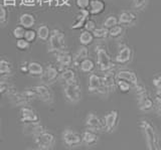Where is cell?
I'll return each mask as SVG.
<instances>
[{"instance_id": "2", "label": "cell", "mask_w": 161, "mask_h": 150, "mask_svg": "<svg viewBox=\"0 0 161 150\" xmlns=\"http://www.w3.org/2000/svg\"><path fill=\"white\" fill-rule=\"evenodd\" d=\"M137 95L138 98V107L139 110L142 112H150L154 109V99L151 97V95L147 91L142 84L138 83L135 85L133 89Z\"/></svg>"}, {"instance_id": "10", "label": "cell", "mask_w": 161, "mask_h": 150, "mask_svg": "<svg viewBox=\"0 0 161 150\" xmlns=\"http://www.w3.org/2000/svg\"><path fill=\"white\" fill-rule=\"evenodd\" d=\"M89 91L94 94L108 95V92L103 87L102 79L97 74H91L89 77Z\"/></svg>"}, {"instance_id": "14", "label": "cell", "mask_w": 161, "mask_h": 150, "mask_svg": "<svg viewBox=\"0 0 161 150\" xmlns=\"http://www.w3.org/2000/svg\"><path fill=\"white\" fill-rule=\"evenodd\" d=\"M101 79H102L103 87L106 89L108 94L115 92L117 87H116V74L113 72V69L105 72V75L103 77H101Z\"/></svg>"}, {"instance_id": "11", "label": "cell", "mask_w": 161, "mask_h": 150, "mask_svg": "<svg viewBox=\"0 0 161 150\" xmlns=\"http://www.w3.org/2000/svg\"><path fill=\"white\" fill-rule=\"evenodd\" d=\"M59 76V71L57 67H54L53 64H47V68L43 69L42 75L40 76L42 82L44 85H50L54 83L58 79Z\"/></svg>"}, {"instance_id": "12", "label": "cell", "mask_w": 161, "mask_h": 150, "mask_svg": "<svg viewBox=\"0 0 161 150\" xmlns=\"http://www.w3.org/2000/svg\"><path fill=\"white\" fill-rule=\"evenodd\" d=\"M32 89L34 90L37 98L42 100V102L47 104H52L53 102V93L47 85H38V86H35Z\"/></svg>"}, {"instance_id": "15", "label": "cell", "mask_w": 161, "mask_h": 150, "mask_svg": "<svg viewBox=\"0 0 161 150\" xmlns=\"http://www.w3.org/2000/svg\"><path fill=\"white\" fill-rule=\"evenodd\" d=\"M116 79L124 80V81L132 85V87H134L135 85H137L139 83L136 74L133 71H130V69H121V71H119L116 74Z\"/></svg>"}, {"instance_id": "4", "label": "cell", "mask_w": 161, "mask_h": 150, "mask_svg": "<svg viewBox=\"0 0 161 150\" xmlns=\"http://www.w3.org/2000/svg\"><path fill=\"white\" fill-rule=\"evenodd\" d=\"M49 42V52L50 53H62L65 51V39L64 34L59 29H53L48 38Z\"/></svg>"}, {"instance_id": "26", "label": "cell", "mask_w": 161, "mask_h": 150, "mask_svg": "<svg viewBox=\"0 0 161 150\" xmlns=\"http://www.w3.org/2000/svg\"><path fill=\"white\" fill-rule=\"evenodd\" d=\"M94 38L95 37L93 36V33L90 31H84L80 34V37H79L80 44L84 47H88L90 44H92L94 42Z\"/></svg>"}, {"instance_id": "21", "label": "cell", "mask_w": 161, "mask_h": 150, "mask_svg": "<svg viewBox=\"0 0 161 150\" xmlns=\"http://www.w3.org/2000/svg\"><path fill=\"white\" fill-rule=\"evenodd\" d=\"M57 62L59 64L60 68H68L69 67L70 64H73V57L72 54L68 52H62V53H58V56H57Z\"/></svg>"}, {"instance_id": "24", "label": "cell", "mask_w": 161, "mask_h": 150, "mask_svg": "<svg viewBox=\"0 0 161 150\" xmlns=\"http://www.w3.org/2000/svg\"><path fill=\"white\" fill-rule=\"evenodd\" d=\"M19 24L25 29L32 28V26L35 24V18L30 13H23L19 17Z\"/></svg>"}, {"instance_id": "27", "label": "cell", "mask_w": 161, "mask_h": 150, "mask_svg": "<svg viewBox=\"0 0 161 150\" xmlns=\"http://www.w3.org/2000/svg\"><path fill=\"white\" fill-rule=\"evenodd\" d=\"M79 67L80 69V71L84 72V73H92L95 69V63H94L93 59L87 58L80 64Z\"/></svg>"}, {"instance_id": "28", "label": "cell", "mask_w": 161, "mask_h": 150, "mask_svg": "<svg viewBox=\"0 0 161 150\" xmlns=\"http://www.w3.org/2000/svg\"><path fill=\"white\" fill-rule=\"evenodd\" d=\"M37 37L40 39V41L42 42H47V39L49 38V36H50V31L47 25H45V24H42V25H40L37 29Z\"/></svg>"}, {"instance_id": "20", "label": "cell", "mask_w": 161, "mask_h": 150, "mask_svg": "<svg viewBox=\"0 0 161 150\" xmlns=\"http://www.w3.org/2000/svg\"><path fill=\"white\" fill-rule=\"evenodd\" d=\"M80 136H82V143L86 145H95L99 141V136L97 132L92 131L90 129H86Z\"/></svg>"}, {"instance_id": "40", "label": "cell", "mask_w": 161, "mask_h": 150, "mask_svg": "<svg viewBox=\"0 0 161 150\" xmlns=\"http://www.w3.org/2000/svg\"><path fill=\"white\" fill-rule=\"evenodd\" d=\"M11 90V87L6 81H0V96L4 94H8Z\"/></svg>"}, {"instance_id": "3", "label": "cell", "mask_w": 161, "mask_h": 150, "mask_svg": "<svg viewBox=\"0 0 161 150\" xmlns=\"http://www.w3.org/2000/svg\"><path fill=\"white\" fill-rule=\"evenodd\" d=\"M64 95L67 101L75 104L79 103L82 99V88L78 81L65 84L64 86Z\"/></svg>"}, {"instance_id": "36", "label": "cell", "mask_w": 161, "mask_h": 150, "mask_svg": "<svg viewBox=\"0 0 161 150\" xmlns=\"http://www.w3.org/2000/svg\"><path fill=\"white\" fill-rule=\"evenodd\" d=\"M22 95H23V97L26 99V101L29 103V102H31L32 100L34 99H36L37 96H36V94H35L34 92V90L31 88V89H27V90H24V91L22 92Z\"/></svg>"}, {"instance_id": "43", "label": "cell", "mask_w": 161, "mask_h": 150, "mask_svg": "<svg viewBox=\"0 0 161 150\" xmlns=\"http://www.w3.org/2000/svg\"><path fill=\"white\" fill-rule=\"evenodd\" d=\"M152 84L156 89V92H161V75H157L152 79Z\"/></svg>"}, {"instance_id": "16", "label": "cell", "mask_w": 161, "mask_h": 150, "mask_svg": "<svg viewBox=\"0 0 161 150\" xmlns=\"http://www.w3.org/2000/svg\"><path fill=\"white\" fill-rule=\"evenodd\" d=\"M132 56H133V53H132V49H131V47H123L119 51V53H117L115 61L117 64H128V63L131 62V59H132Z\"/></svg>"}, {"instance_id": "7", "label": "cell", "mask_w": 161, "mask_h": 150, "mask_svg": "<svg viewBox=\"0 0 161 150\" xmlns=\"http://www.w3.org/2000/svg\"><path fill=\"white\" fill-rule=\"evenodd\" d=\"M62 138L64 143L69 148L77 147L82 144V136L78 132H75L73 129L69 128L64 130L62 133Z\"/></svg>"}, {"instance_id": "1", "label": "cell", "mask_w": 161, "mask_h": 150, "mask_svg": "<svg viewBox=\"0 0 161 150\" xmlns=\"http://www.w3.org/2000/svg\"><path fill=\"white\" fill-rule=\"evenodd\" d=\"M139 127L142 130V133L145 137L147 150H161L159 134L154 125L149 120L142 119L139 122Z\"/></svg>"}, {"instance_id": "47", "label": "cell", "mask_w": 161, "mask_h": 150, "mask_svg": "<svg viewBox=\"0 0 161 150\" xmlns=\"http://www.w3.org/2000/svg\"><path fill=\"white\" fill-rule=\"evenodd\" d=\"M31 150V149H30ZM40 150H52V149H40Z\"/></svg>"}, {"instance_id": "30", "label": "cell", "mask_w": 161, "mask_h": 150, "mask_svg": "<svg viewBox=\"0 0 161 150\" xmlns=\"http://www.w3.org/2000/svg\"><path fill=\"white\" fill-rule=\"evenodd\" d=\"M11 64L6 59H0V75L2 76H7L11 74Z\"/></svg>"}, {"instance_id": "33", "label": "cell", "mask_w": 161, "mask_h": 150, "mask_svg": "<svg viewBox=\"0 0 161 150\" xmlns=\"http://www.w3.org/2000/svg\"><path fill=\"white\" fill-rule=\"evenodd\" d=\"M117 24H119L118 18L116 17V16H114V15H111V16H108L107 18L105 19L104 27H106L107 29H110V28H112L113 26L117 25Z\"/></svg>"}, {"instance_id": "18", "label": "cell", "mask_w": 161, "mask_h": 150, "mask_svg": "<svg viewBox=\"0 0 161 150\" xmlns=\"http://www.w3.org/2000/svg\"><path fill=\"white\" fill-rule=\"evenodd\" d=\"M89 9H80V16L75 19V22L72 24V29H80L84 28L86 21L90 18Z\"/></svg>"}, {"instance_id": "39", "label": "cell", "mask_w": 161, "mask_h": 150, "mask_svg": "<svg viewBox=\"0 0 161 150\" xmlns=\"http://www.w3.org/2000/svg\"><path fill=\"white\" fill-rule=\"evenodd\" d=\"M30 47V43L25 38H19L16 42V47L19 51H27Z\"/></svg>"}, {"instance_id": "9", "label": "cell", "mask_w": 161, "mask_h": 150, "mask_svg": "<svg viewBox=\"0 0 161 150\" xmlns=\"http://www.w3.org/2000/svg\"><path fill=\"white\" fill-rule=\"evenodd\" d=\"M86 126H87V129L92 130V131L95 132H103L105 131L104 128V123L103 120L101 119L97 114L95 113H89L86 117Z\"/></svg>"}, {"instance_id": "37", "label": "cell", "mask_w": 161, "mask_h": 150, "mask_svg": "<svg viewBox=\"0 0 161 150\" xmlns=\"http://www.w3.org/2000/svg\"><path fill=\"white\" fill-rule=\"evenodd\" d=\"M149 0H133V7L136 10H144L147 6Z\"/></svg>"}, {"instance_id": "42", "label": "cell", "mask_w": 161, "mask_h": 150, "mask_svg": "<svg viewBox=\"0 0 161 150\" xmlns=\"http://www.w3.org/2000/svg\"><path fill=\"white\" fill-rule=\"evenodd\" d=\"M7 19V10L3 4H0V23L6 22Z\"/></svg>"}, {"instance_id": "29", "label": "cell", "mask_w": 161, "mask_h": 150, "mask_svg": "<svg viewBox=\"0 0 161 150\" xmlns=\"http://www.w3.org/2000/svg\"><path fill=\"white\" fill-rule=\"evenodd\" d=\"M116 87H117V89H119V91L121 93L124 94L129 93L133 89L132 85L130 83L124 81V80H118V79H116Z\"/></svg>"}, {"instance_id": "19", "label": "cell", "mask_w": 161, "mask_h": 150, "mask_svg": "<svg viewBox=\"0 0 161 150\" xmlns=\"http://www.w3.org/2000/svg\"><path fill=\"white\" fill-rule=\"evenodd\" d=\"M106 9V3L103 0H91L89 11L91 15H99Z\"/></svg>"}, {"instance_id": "8", "label": "cell", "mask_w": 161, "mask_h": 150, "mask_svg": "<svg viewBox=\"0 0 161 150\" xmlns=\"http://www.w3.org/2000/svg\"><path fill=\"white\" fill-rule=\"evenodd\" d=\"M119 122V112L117 110H112L107 113L103 118L105 131L108 133H113L118 126Z\"/></svg>"}, {"instance_id": "34", "label": "cell", "mask_w": 161, "mask_h": 150, "mask_svg": "<svg viewBox=\"0 0 161 150\" xmlns=\"http://www.w3.org/2000/svg\"><path fill=\"white\" fill-rule=\"evenodd\" d=\"M36 37H37V33H36V31H33L32 28H29V29H26V31H25L23 38L26 39V41L29 43L33 42L35 39H36Z\"/></svg>"}, {"instance_id": "38", "label": "cell", "mask_w": 161, "mask_h": 150, "mask_svg": "<svg viewBox=\"0 0 161 150\" xmlns=\"http://www.w3.org/2000/svg\"><path fill=\"white\" fill-rule=\"evenodd\" d=\"M25 31H26V29H25L24 27H22L21 25H17L16 27H14V29L12 31V34H13V36L16 39L23 38Z\"/></svg>"}, {"instance_id": "17", "label": "cell", "mask_w": 161, "mask_h": 150, "mask_svg": "<svg viewBox=\"0 0 161 150\" xmlns=\"http://www.w3.org/2000/svg\"><path fill=\"white\" fill-rule=\"evenodd\" d=\"M137 21V16L136 14L132 11H123L121 12L118 18V22L119 24L123 26H128V25H133Z\"/></svg>"}, {"instance_id": "44", "label": "cell", "mask_w": 161, "mask_h": 150, "mask_svg": "<svg viewBox=\"0 0 161 150\" xmlns=\"http://www.w3.org/2000/svg\"><path fill=\"white\" fill-rule=\"evenodd\" d=\"M91 0H75V4L80 9H89Z\"/></svg>"}, {"instance_id": "41", "label": "cell", "mask_w": 161, "mask_h": 150, "mask_svg": "<svg viewBox=\"0 0 161 150\" xmlns=\"http://www.w3.org/2000/svg\"><path fill=\"white\" fill-rule=\"evenodd\" d=\"M84 28H85V31L92 32V31H94V29L97 28V25H96V22H95L94 20H92V19H90V18H89L88 20L86 21Z\"/></svg>"}, {"instance_id": "46", "label": "cell", "mask_w": 161, "mask_h": 150, "mask_svg": "<svg viewBox=\"0 0 161 150\" xmlns=\"http://www.w3.org/2000/svg\"><path fill=\"white\" fill-rule=\"evenodd\" d=\"M16 3V0H3V5L6 6H14Z\"/></svg>"}, {"instance_id": "13", "label": "cell", "mask_w": 161, "mask_h": 150, "mask_svg": "<svg viewBox=\"0 0 161 150\" xmlns=\"http://www.w3.org/2000/svg\"><path fill=\"white\" fill-rule=\"evenodd\" d=\"M20 113H21L20 121H21V123H23V124L39 122L38 114L31 108H29L27 106H22L21 109H20Z\"/></svg>"}, {"instance_id": "31", "label": "cell", "mask_w": 161, "mask_h": 150, "mask_svg": "<svg viewBox=\"0 0 161 150\" xmlns=\"http://www.w3.org/2000/svg\"><path fill=\"white\" fill-rule=\"evenodd\" d=\"M92 33L95 38L104 39L109 36V29H107L106 27H97L92 31Z\"/></svg>"}, {"instance_id": "5", "label": "cell", "mask_w": 161, "mask_h": 150, "mask_svg": "<svg viewBox=\"0 0 161 150\" xmlns=\"http://www.w3.org/2000/svg\"><path fill=\"white\" fill-rule=\"evenodd\" d=\"M33 140L39 149H50L55 143L54 135L47 129L33 135Z\"/></svg>"}, {"instance_id": "25", "label": "cell", "mask_w": 161, "mask_h": 150, "mask_svg": "<svg viewBox=\"0 0 161 150\" xmlns=\"http://www.w3.org/2000/svg\"><path fill=\"white\" fill-rule=\"evenodd\" d=\"M44 68L42 64L37 62H30L28 63V74L34 77H40L43 73Z\"/></svg>"}, {"instance_id": "23", "label": "cell", "mask_w": 161, "mask_h": 150, "mask_svg": "<svg viewBox=\"0 0 161 150\" xmlns=\"http://www.w3.org/2000/svg\"><path fill=\"white\" fill-rule=\"evenodd\" d=\"M89 57V51L87 47H80L78 49V52L75 53V57L73 58V64H75V67H79L80 64L82 63L85 58H87Z\"/></svg>"}, {"instance_id": "45", "label": "cell", "mask_w": 161, "mask_h": 150, "mask_svg": "<svg viewBox=\"0 0 161 150\" xmlns=\"http://www.w3.org/2000/svg\"><path fill=\"white\" fill-rule=\"evenodd\" d=\"M20 71L23 74H28V62H23L20 64Z\"/></svg>"}, {"instance_id": "35", "label": "cell", "mask_w": 161, "mask_h": 150, "mask_svg": "<svg viewBox=\"0 0 161 150\" xmlns=\"http://www.w3.org/2000/svg\"><path fill=\"white\" fill-rule=\"evenodd\" d=\"M154 108L158 116L161 117V92H156L154 98Z\"/></svg>"}, {"instance_id": "6", "label": "cell", "mask_w": 161, "mask_h": 150, "mask_svg": "<svg viewBox=\"0 0 161 150\" xmlns=\"http://www.w3.org/2000/svg\"><path fill=\"white\" fill-rule=\"evenodd\" d=\"M97 53V63L100 71L102 72H108L113 69L114 68V63L112 58L109 56L108 52L106 51L104 47H97L96 49Z\"/></svg>"}, {"instance_id": "32", "label": "cell", "mask_w": 161, "mask_h": 150, "mask_svg": "<svg viewBox=\"0 0 161 150\" xmlns=\"http://www.w3.org/2000/svg\"><path fill=\"white\" fill-rule=\"evenodd\" d=\"M123 33H124V26L121 25V24H117V25H115L109 29V36L113 38H118Z\"/></svg>"}, {"instance_id": "22", "label": "cell", "mask_w": 161, "mask_h": 150, "mask_svg": "<svg viewBox=\"0 0 161 150\" xmlns=\"http://www.w3.org/2000/svg\"><path fill=\"white\" fill-rule=\"evenodd\" d=\"M58 80L65 85V84H69V83L77 81V77H75V73L74 69H64L62 73H59Z\"/></svg>"}]
</instances>
